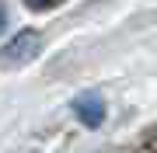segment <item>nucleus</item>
Segmentation results:
<instances>
[{
    "instance_id": "obj_1",
    "label": "nucleus",
    "mask_w": 157,
    "mask_h": 153,
    "mask_svg": "<svg viewBox=\"0 0 157 153\" xmlns=\"http://www.w3.org/2000/svg\"><path fill=\"white\" fill-rule=\"evenodd\" d=\"M39 52H42V35L35 28H25V31H17L14 38H7L0 46V66H25Z\"/></svg>"
},
{
    "instance_id": "obj_2",
    "label": "nucleus",
    "mask_w": 157,
    "mask_h": 153,
    "mask_svg": "<svg viewBox=\"0 0 157 153\" xmlns=\"http://www.w3.org/2000/svg\"><path fill=\"white\" fill-rule=\"evenodd\" d=\"M73 115H77L87 129H98V125L105 122V101H101V94L87 91V94L73 97Z\"/></svg>"
},
{
    "instance_id": "obj_3",
    "label": "nucleus",
    "mask_w": 157,
    "mask_h": 153,
    "mask_svg": "<svg viewBox=\"0 0 157 153\" xmlns=\"http://www.w3.org/2000/svg\"><path fill=\"white\" fill-rule=\"evenodd\" d=\"M25 7H32V11H52L56 4H63V0H21Z\"/></svg>"
},
{
    "instance_id": "obj_4",
    "label": "nucleus",
    "mask_w": 157,
    "mask_h": 153,
    "mask_svg": "<svg viewBox=\"0 0 157 153\" xmlns=\"http://www.w3.org/2000/svg\"><path fill=\"white\" fill-rule=\"evenodd\" d=\"M4 28H7V7L0 4V31H4Z\"/></svg>"
}]
</instances>
